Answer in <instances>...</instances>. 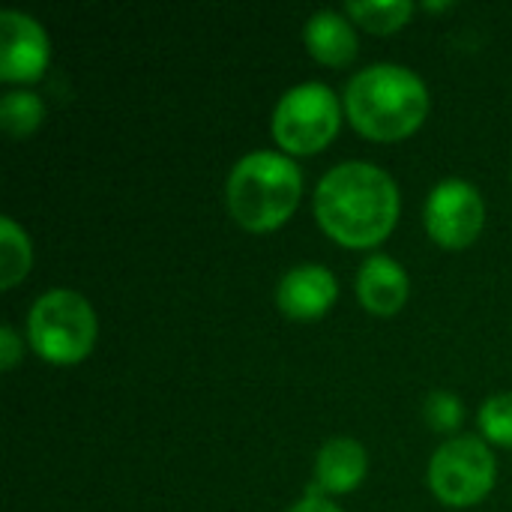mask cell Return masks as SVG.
Masks as SVG:
<instances>
[{"instance_id":"obj_1","label":"cell","mask_w":512,"mask_h":512,"mask_svg":"<svg viewBox=\"0 0 512 512\" xmlns=\"http://www.w3.org/2000/svg\"><path fill=\"white\" fill-rule=\"evenodd\" d=\"M321 228L342 246L366 249L381 243L399 216L393 177L372 162H342L327 171L315 192Z\"/></svg>"},{"instance_id":"obj_2","label":"cell","mask_w":512,"mask_h":512,"mask_svg":"<svg viewBox=\"0 0 512 512\" xmlns=\"http://www.w3.org/2000/svg\"><path fill=\"white\" fill-rule=\"evenodd\" d=\"M345 108L351 123L378 141H396L411 135L429 114V90L405 66L375 63L357 72L345 90Z\"/></svg>"},{"instance_id":"obj_3","label":"cell","mask_w":512,"mask_h":512,"mask_svg":"<svg viewBox=\"0 0 512 512\" xmlns=\"http://www.w3.org/2000/svg\"><path fill=\"white\" fill-rule=\"evenodd\" d=\"M300 189V168L288 156L255 150L243 156L228 177V207L243 228L273 231L294 213Z\"/></svg>"},{"instance_id":"obj_4","label":"cell","mask_w":512,"mask_h":512,"mask_svg":"<svg viewBox=\"0 0 512 512\" xmlns=\"http://www.w3.org/2000/svg\"><path fill=\"white\" fill-rule=\"evenodd\" d=\"M96 312L90 303L66 288L42 294L27 318V336L33 351L57 366L81 363L96 345Z\"/></svg>"},{"instance_id":"obj_5","label":"cell","mask_w":512,"mask_h":512,"mask_svg":"<svg viewBox=\"0 0 512 512\" xmlns=\"http://www.w3.org/2000/svg\"><path fill=\"white\" fill-rule=\"evenodd\" d=\"M339 102L327 84L306 81L291 87L273 114V135L288 153L324 150L339 132Z\"/></svg>"},{"instance_id":"obj_6","label":"cell","mask_w":512,"mask_h":512,"mask_svg":"<svg viewBox=\"0 0 512 512\" xmlns=\"http://www.w3.org/2000/svg\"><path fill=\"white\" fill-rule=\"evenodd\" d=\"M429 486L447 507H474L495 486V456L480 438H453L432 456Z\"/></svg>"},{"instance_id":"obj_7","label":"cell","mask_w":512,"mask_h":512,"mask_svg":"<svg viewBox=\"0 0 512 512\" xmlns=\"http://www.w3.org/2000/svg\"><path fill=\"white\" fill-rule=\"evenodd\" d=\"M486 222V207L480 192L468 180H444L432 189L426 201V231L447 249L471 246Z\"/></svg>"},{"instance_id":"obj_8","label":"cell","mask_w":512,"mask_h":512,"mask_svg":"<svg viewBox=\"0 0 512 512\" xmlns=\"http://www.w3.org/2000/svg\"><path fill=\"white\" fill-rule=\"evenodd\" d=\"M48 66V36L42 24L18 9L0 12V78L36 81Z\"/></svg>"},{"instance_id":"obj_9","label":"cell","mask_w":512,"mask_h":512,"mask_svg":"<svg viewBox=\"0 0 512 512\" xmlns=\"http://www.w3.org/2000/svg\"><path fill=\"white\" fill-rule=\"evenodd\" d=\"M336 294H339V282L327 267L300 264V267H294V270H288L282 276L276 300H279V309L288 318L312 321V318H321L333 306Z\"/></svg>"},{"instance_id":"obj_10","label":"cell","mask_w":512,"mask_h":512,"mask_svg":"<svg viewBox=\"0 0 512 512\" xmlns=\"http://www.w3.org/2000/svg\"><path fill=\"white\" fill-rule=\"evenodd\" d=\"M408 273L390 255H372L357 273V297L372 315H396L408 300Z\"/></svg>"},{"instance_id":"obj_11","label":"cell","mask_w":512,"mask_h":512,"mask_svg":"<svg viewBox=\"0 0 512 512\" xmlns=\"http://www.w3.org/2000/svg\"><path fill=\"white\" fill-rule=\"evenodd\" d=\"M318 486L336 495L354 492L366 477V450L354 438H333L318 453Z\"/></svg>"},{"instance_id":"obj_12","label":"cell","mask_w":512,"mask_h":512,"mask_svg":"<svg viewBox=\"0 0 512 512\" xmlns=\"http://www.w3.org/2000/svg\"><path fill=\"white\" fill-rule=\"evenodd\" d=\"M306 48L321 63L345 66L357 57V33L339 12L324 9L306 21Z\"/></svg>"},{"instance_id":"obj_13","label":"cell","mask_w":512,"mask_h":512,"mask_svg":"<svg viewBox=\"0 0 512 512\" xmlns=\"http://www.w3.org/2000/svg\"><path fill=\"white\" fill-rule=\"evenodd\" d=\"M30 240L27 234L9 219H0V288H12L30 270Z\"/></svg>"},{"instance_id":"obj_14","label":"cell","mask_w":512,"mask_h":512,"mask_svg":"<svg viewBox=\"0 0 512 512\" xmlns=\"http://www.w3.org/2000/svg\"><path fill=\"white\" fill-rule=\"evenodd\" d=\"M345 9L366 30H372V33H393V30H399L411 18L414 3L411 0H348Z\"/></svg>"},{"instance_id":"obj_15","label":"cell","mask_w":512,"mask_h":512,"mask_svg":"<svg viewBox=\"0 0 512 512\" xmlns=\"http://www.w3.org/2000/svg\"><path fill=\"white\" fill-rule=\"evenodd\" d=\"M42 114H45V105L36 93L12 90L0 99V126L15 138L30 135L42 123Z\"/></svg>"},{"instance_id":"obj_16","label":"cell","mask_w":512,"mask_h":512,"mask_svg":"<svg viewBox=\"0 0 512 512\" xmlns=\"http://www.w3.org/2000/svg\"><path fill=\"white\" fill-rule=\"evenodd\" d=\"M480 429L489 441L501 447H512V393L492 396L480 408Z\"/></svg>"},{"instance_id":"obj_17","label":"cell","mask_w":512,"mask_h":512,"mask_svg":"<svg viewBox=\"0 0 512 512\" xmlns=\"http://www.w3.org/2000/svg\"><path fill=\"white\" fill-rule=\"evenodd\" d=\"M462 417H465V408H462V402H459L456 396H450V393H432V396L426 399V420H429L438 432H453V429H459Z\"/></svg>"},{"instance_id":"obj_18","label":"cell","mask_w":512,"mask_h":512,"mask_svg":"<svg viewBox=\"0 0 512 512\" xmlns=\"http://www.w3.org/2000/svg\"><path fill=\"white\" fill-rule=\"evenodd\" d=\"M18 363V336L6 324L0 327V369H12Z\"/></svg>"},{"instance_id":"obj_19","label":"cell","mask_w":512,"mask_h":512,"mask_svg":"<svg viewBox=\"0 0 512 512\" xmlns=\"http://www.w3.org/2000/svg\"><path fill=\"white\" fill-rule=\"evenodd\" d=\"M288 512H342L336 504H330V501H324V498H306V501H300V504H294Z\"/></svg>"},{"instance_id":"obj_20","label":"cell","mask_w":512,"mask_h":512,"mask_svg":"<svg viewBox=\"0 0 512 512\" xmlns=\"http://www.w3.org/2000/svg\"><path fill=\"white\" fill-rule=\"evenodd\" d=\"M423 6H426V9H447L450 3H432V0H429V3H423Z\"/></svg>"}]
</instances>
